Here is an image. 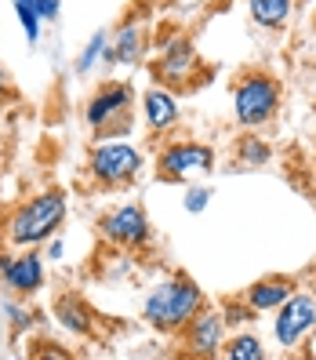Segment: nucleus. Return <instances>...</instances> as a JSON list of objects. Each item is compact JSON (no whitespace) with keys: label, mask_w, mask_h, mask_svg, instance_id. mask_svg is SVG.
<instances>
[{"label":"nucleus","mask_w":316,"mask_h":360,"mask_svg":"<svg viewBox=\"0 0 316 360\" xmlns=\"http://www.w3.org/2000/svg\"><path fill=\"white\" fill-rule=\"evenodd\" d=\"M142 110H145V124H150V128H157V131L178 120V102L167 95V91H145Z\"/></svg>","instance_id":"12"},{"label":"nucleus","mask_w":316,"mask_h":360,"mask_svg":"<svg viewBox=\"0 0 316 360\" xmlns=\"http://www.w3.org/2000/svg\"><path fill=\"white\" fill-rule=\"evenodd\" d=\"M62 219H66V193H62V189H51V193L29 200L11 219V240L15 244H40L58 229Z\"/></svg>","instance_id":"2"},{"label":"nucleus","mask_w":316,"mask_h":360,"mask_svg":"<svg viewBox=\"0 0 316 360\" xmlns=\"http://www.w3.org/2000/svg\"><path fill=\"white\" fill-rule=\"evenodd\" d=\"M102 233L113 244H142L145 237H150V219H145L142 207L128 204V207H117L113 215L102 219Z\"/></svg>","instance_id":"7"},{"label":"nucleus","mask_w":316,"mask_h":360,"mask_svg":"<svg viewBox=\"0 0 316 360\" xmlns=\"http://www.w3.org/2000/svg\"><path fill=\"white\" fill-rule=\"evenodd\" d=\"M4 313H11V324H15V328H26V324H29V313L18 309V306H11V302H4Z\"/></svg>","instance_id":"23"},{"label":"nucleus","mask_w":316,"mask_h":360,"mask_svg":"<svg viewBox=\"0 0 316 360\" xmlns=\"http://www.w3.org/2000/svg\"><path fill=\"white\" fill-rule=\"evenodd\" d=\"M189 346H193V353H218L222 346V316L218 313H197L193 324H189Z\"/></svg>","instance_id":"10"},{"label":"nucleus","mask_w":316,"mask_h":360,"mask_svg":"<svg viewBox=\"0 0 316 360\" xmlns=\"http://www.w3.org/2000/svg\"><path fill=\"white\" fill-rule=\"evenodd\" d=\"M102 58H105V62H138V58H142V30L131 26V22L120 26V30H117V44H113V48L105 44Z\"/></svg>","instance_id":"13"},{"label":"nucleus","mask_w":316,"mask_h":360,"mask_svg":"<svg viewBox=\"0 0 316 360\" xmlns=\"http://www.w3.org/2000/svg\"><path fill=\"white\" fill-rule=\"evenodd\" d=\"M272 105H277V84H272L269 77L240 80V88H237V120L244 124V128L262 124L272 113Z\"/></svg>","instance_id":"4"},{"label":"nucleus","mask_w":316,"mask_h":360,"mask_svg":"<svg viewBox=\"0 0 316 360\" xmlns=\"http://www.w3.org/2000/svg\"><path fill=\"white\" fill-rule=\"evenodd\" d=\"M55 316H58V324L70 328L73 335H84V331L91 328V313L84 309L77 299H58L55 302Z\"/></svg>","instance_id":"15"},{"label":"nucleus","mask_w":316,"mask_h":360,"mask_svg":"<svg viewBox=\"0 0 316 360\" xmlns=\"http://www.w3.org/2000/svg\"><path fill=\"white\" fill-rule=\"evenodd\" d=\"M240 157H244L247 164H262V160H269V150H265L258 139H244V142H240Z\"/></svg>","instance_id":"20"},{"label":"nucleus","mask_w":316,"mask_h":360,"mask_svg":"<svg viewBox=\"0 0 316 360\" xmlns=\"http://www.w3.org/2000/svg\"><path fill=\"white\" fill-rule=\"evenodd\" d=\"M142 167V153L128 142H105L91 153V175L105 186H124L138 175Z\"/></svg>","instance_id":"3"},{"label":"nucleus","mask_w":316,"mask_h":360,"mask_svg":"<svg viewBox=\"0 0 316 360\" xmlns=\"http://www.w3.org/2000/svg\"><path fill=\"white\" fill-rule=\"evenodd\" d=\"M0 277H4L11 291L29 295L44 284V262H40V255H18V259L0 262Z\"/></svg>","instance_id":"8"},{"label":"nucleus","mask_w":316,"mask_h":360,"mask_svg":"<svg viewBox=\"0 0 316 360\" xmlns=\"http://www.w3.org/2000/svg\"><path fill=\"white\" fill-rule=\"evenodd\" d=\"M211 164H215V153L207 146L182 142V146H171V150L160 153V175L164 179H189V175L211 172Z\"/></svg>","instance_id":"5"},{"label":"nucleus","mask_w":316,"mask_h":360,"mask_svg":"<svg viewBox=\"0 0 316 360\" xmlns=\"http://www.w3.org/2000/svg\"><path fill=\"white\" fill-rule=\"evenodd\" d=\"M207 200H211V189H189V197H185V211H193V215H197V211H204L207 207Z\"/></svg>","instance_id":"21"},{"label":"nucleus","mask_w":316,"mask_h":360,"mask_svg":"<svg viewBox=\"0 0 316 360\" xmlns=\"http://www.w3.org/2000/svg\"><path fill=\"white\" fill-rule=\"evenodd\" d=\"M15 11H18V18H22V30L29 37V44H37V37H40V15L33 8V0H15Z\"/></svg>","instance_id":"18"},{"label":"nucleus","mask_w":316,"mask_h":360,"mask_svg":"<svg viewBox=\"0 0 316 360\" xmlns=\"http://www.w3.org/2000/svg\"><path fill=\"white\" fill-rule=\"evenodd\" d=\"M62 251H66V248H62V240H51V244H48V255H51V259H62Z\"/></svg>","instance_id":"24"},{"label":"nucleus","mask_w":316,"mask_h":360,"mask_svg":"<svg viewBox=\"0 0 316 360\" xmlns=\"http://www.w3.org/2000/svg\"><path fill=\"white\" fill-rule=\"evenodd\" d=\"M225 353L233 356V360H262V356H265L262 342H258V338H251V335H240V338H233Z\"/></svg>","instance_id":"17"},{"label":"nucleus","mask_w":316,"mask_h":360,"mask_svg":"<svg viewBox=\"0 0 316 360\" xmlns=\"http://www.w3.org/2000/svg\"><path fill=\"white\" fill-rule=\"evenodd\" d=\"M33 8H37V15H40V22H55L58 11H62L58 0H33Z\"/></svg>","instance_id":"22"},{"label":"nucleus","mask_w":316,"mask_h":360,"mask_svg":"<svg viewBox=\"0 0 316 360\" xmlns=\"http://www.w3.org/2000/svg\"><path fill=\"white\" fill-rule=\"evenodd\" d=\"M251 309H272V306H280L291 299V284L287 281H262L251 288Z\"/></svg>","instance_id":"14"},{"label":"nucleus","mask_w":316,"mask_h":360,"mask_svg":"<svg viewBox=\"0 0 316 360\" xmlns=\"http://www.w3.org/2000/svg\"><path fill=\"white\" fill-rule=\"evenodd\" d=\"M0 95H4V77H0Z\"/></svg>","instance_id":"25"},{"label":"nucleus","mask_w":316,"mask_h":360,"mask_svg":"<svg viewBox=\"0 0 316 360\" xmlns=\"http://www.w3.org/2000/svg\"><path fill=\"white\" fill-rule=\"evenodd\" d=\"M128 102H131V88H128V84H110V88H102L88 102V124H91L95 131H102L117 113L128 110Z\"/></svg>","instance_id":"9"},{"label":"nucleus","mask_w":316,"mask_h":360,"mask_svg":"<svg viewBox=\"0 0 316 360\" xmlns=\"http://www.w3.org/2000/svg\"><path fill=\"white\" fill-rule=\"evenodd\" d=\"M312 324H316V302L309 295H291L287 302H280V316H277L280 346H294Z\"/></svg>","instance_id":"6"},{"label":"nucleus","mask_w":316,"mask_h":360,"mask_svg":"<svg viewBox=\"0 0 316 360\" xmlns=\"http://www.w3.org/2000/svg\"><path fill=\"white\" fill-rule=\"evenodd\" d=\"M193 66H197V51H193V44H189L185 37H175L171 44L164 48V55H160V77H167V80L189 77Z\"/></svg>","instance_id":"11"},{"label":"nucleus","mask_w":316,"mask_h":360,"mask_svg":"<svg viewBox=\"0 0 316 360\" xmlns=\"http://www.w3.org/2000/svg\"><path fill=\"white\" fill-rule=\"evenodd\" d=\"M200 302H204V295H200L197 284L167 281L145 299V321H150L153 328H160V331H175V328L189 324L200 313Z\"/></svg>","instance_id":"1"},{"label":"nucleus","mask_w":316,"mask_h":360,"mask_svg":"<svg viewBox=\"0 0 316 360\" xmlns=\"http://www.w3.org/2000/svg\"><path fill=\"white\" fill-rule=\"evenodd\" d=\"M102 51H105V33H95V37L88 40V48H84V55L77 58V73H88L95 62H98Z\"/></svg>","instance_id":"19"},{"label":"nucleus","mask_w":316,"mask_h":360,"mask_svg":"<svg viewBox=\"0 0 316 360\" xmlns=\"http://www.w3.org/2000/svg\"><path fill=\"white\" fill-rule=\"evenodd\" d=\"M291 15V0H251V18L258 26H284Z\"/></svg>","instance_id":"16"}]
</instances>
